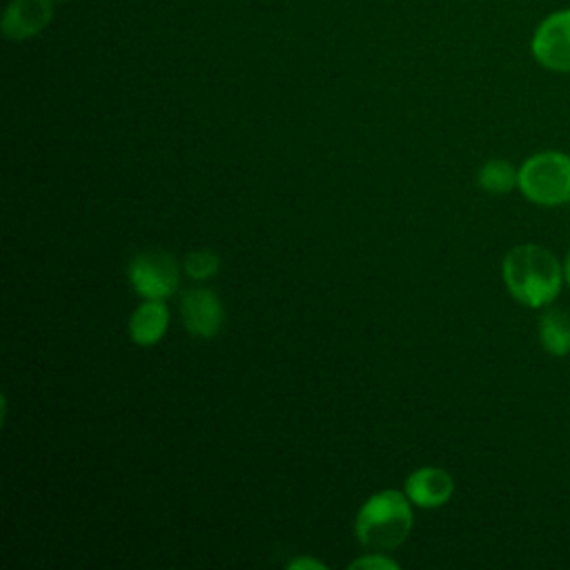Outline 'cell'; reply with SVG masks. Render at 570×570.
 I'll return each mask as SVG.
<instances>
[{
  "label": "cell",
  "mask_w": 570,
  "mask_h": 570,
  "mask_svg": "<svg viewBox=\"0 0 570 570\" xmlns=\"http://www.w3.org/2000/svg\"><path fill=\"white\" fill-rule=\"evenodd\" d=\"M501 274L508 292L525 307H543L552 303L566 281L559 258L537 243H521L508 249L501 263Z\"/></svg>",
  "instance_id": "1"
},
{
  "label": "cell",
  "mask_w": 570,
  "mask_h": 570,
  "mask_svg": "<svg viewBox=\"0 0 570 570\" xmlns=\"http://www.w3.org/2000/svg\"><path fill=\"white\" fill-rule=\"evenodd\" d=\"M405 492L381 490L358 510L354 532L363 548L390 552L399 548L412 530V508Z\"/></svg>",
  "instance_id": "2"
},
{
  "label": "cell",
  "mask_w": 570,
  "mask_h": 570,
  "mask_svg": "<svg viewBox=\"0 0 570 570\" xmlns=\"http://www.w3.org/2000/svg\"><path fill=\"white\" fill-rule=\"evenodd\" d=\"M521 194L543 207L570 203V156L561 151H539L519 167Z\"/></svg>",
  "instance_id": "3"
},
{
  "label": "cell",
  "mask_w": 570,
  "mask_h": 570,
  "mask_svg": "<svg viewBox=\"0 0 570 570\" xmlns=\"http://www.w3.org/2000/svg\"><path fill=\"white\" fill-rule=\"evenodd\" d=\"M534 60L559 73H570V7L546 16L530 40Z\"/></svg>",
  "instance_id": "4"
},
{
  "label": "cell",
  "mask_w": 570,
  "mask_h": 570,
  "mask_svg": "<svg viewBox=\"0 0 570 570\" xmlns=\"http://www.w3.org/2000/svg\"><path fill=\"white\" fill-rule=\"evenodd\" d=\"M127 276L142 298H167L178 287V263L167 252H142L131 258Z\"/></svg>",
  "instance_id": "5"
},
{
  "label": "cell",
  "mask_w": 570,
  "mask_h": 570,
  "mask_svg": "<svg viewBox=\"0 0 570 570\" xmlns=\"http://www.w3.org/2000/svg\"><path fill=\"white\" fill-rule=\"evenodd\" d=\"M180 316L189 334L212 338L223 327L225 307L216 292L207 287H191L180 296Z\"/></svg>",
  "instance_id": "6"
},
{
  "label": "cell",
  "mask_w": 570,
  "mask_h": 570,
  "mask_svg": "<svg viewBox=\"0 0 570 570\" xmlns=\"http://www.w3.org/2000/svg\"><path fill=\"white\" fill-rule=\"evenodd\" d=\"M53 0H11L2 16V33L9 40L38 36L53 18Z\"/></svg>",
  "instance_id": "7"
},
{
  "label": "cell",
  "mask_w": 570,
  "mask_h": 570,
  "mask_svg": "<svg viewBox=\"0 0 570 570\" xmlns=\"http://www.w3.org/2000/svg\"><path fill=\"white\" fill-rule=\"evenodd\" d=\"M452 492H454L452 474L436 465L419 468L405 479V494L419 508H439L450 501Z\"/></svg>",
  "instance_id": "8"
},
{
  "label": "cell",
  "mask_w": 570,
  "mask_h": 570,
  "mask_svg": "<svg viewBox=\"0 0 570 570\" xmlns=\"http://www.w3.org/2000/svg\"><path fill=\"white\" fill-rule=\"evenodd\" d=\"M169 325V309L163 298H147L140 303L129 316V336L136 345H154L158 343Z\"/></svg>",
  "instance_id": "9"
},
{
  "label": "cell",
  "mask_w": 570,
  "mask_h": 570,
  "mask_svg": "<svg viewBox=\"0 0 570 570\" xmlns=\"http://www.w3.org/2000/svg\"><path fill=\"white\" fill-rule=\"evenodd\" d=\"M539 341L552 356L570 354V314L548 309L539 318Z\"/></svg>",
  "instance_id": "10"
},
{
  "label": "cell",
  "mask_w": 570,
  "mask_h": 570,
  "mask_svg": "<svg viewBox=\"0 0 570 570\" xmlns=\"http://www.w3.org/2000/svg\"><path fill=\"white\" fill-rule=\"evenodd\" d=\"M476 180H479L481 189H485L490 194H508L519 183V169H514L508 160L492 158L481 165Z\"/></svg>",
  "instance_id": "11"
},
{
  "label": "cell",
  "mask_w": 570,
  "mask_h": 570,
  "mask_svg": "<svg viewBox=\"0 0 570 570\" xmlns=\"http://www.w3.org/2000/svg\"><path fill=\"white\" fill-rule=\"evenodd\" d=\"M218 265H220V258L218 254H214L212 249H194L185 256L183 261V267L185 272L191 276V278H209L218 272Z\"/></svg>",
  "instance_id": "12"
},
{
  "label": "cell",
  "mask_w": 570,
  "mask_h": 570,
  "mask_svg": "<svg viewBox=\"0 0 570 570\" xmlns=\"http://www.w3.org/2000/svg\"><path fill=\"white\" fill-rule=\"evenodd\" d=\"M350 568H367V570H372V568H381V570H396V568H399V563H396V561H392L390 557H385V552H370V554H365V557H361V559L352 561V563H350Z\"/></svg>",
  "instance_id": "13"
},
{
  "label": "cell",
  "mask_w": 570,
  "mask_h": 570,
  "mask_svg": "<svg viewBox=\"0 0 570 570\" xmlns=\"http://www.w3.org/2000/svg\"><path fill=\"white\" fill-rule=\"evenodd\" d=\"M289 568H292V570H298V568H312V570H323L325 566H323L321 561H316V559H294V561H289Z\"/></svg>",
  "instance_id": "14"
},
{
  "label": "cell",
  "mask_w": 570,
  "mask_h": 570,
  "mask_svg": "<svg viewBox=\"0 0 570 570\" xmlns=\"http://www.w3.org/2000/svg\"><path fill=\"white\" fill-rule=\"evenodd\" d=\"M563 276H566V283H568V287H570V249H568L566 261H563Z\"/></svg>",
  "instance_id": "15"
},
{
  "label": "cell",
  "mask_w": 570,
  "mask_h": 570,
  "mask_svg": "<svg viewBox=\"0 0 570 570\" xmlns=\"http://www.w3.org/2000/svg\"><path fill=\"white\" fill-rule=\"evenodd\" d=\"M56 2H62V0H56Z\"/></svg>",
  "instance_id": "16"
}]
</instances>
